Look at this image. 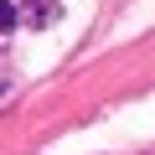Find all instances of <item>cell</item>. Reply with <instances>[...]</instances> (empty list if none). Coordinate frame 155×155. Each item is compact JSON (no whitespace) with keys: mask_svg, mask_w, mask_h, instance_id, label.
<instances>
[{"mask_svg":"<svg viewBox=\"0 0 155 155\" xmlns=\"http://www.w3.org/2000/svg\"><path fill=\"white\" fill-rule=\"evenodd\" d=\"M21 21L26 26H52L57 21V0H21Z\"/></svg>","mask_w":155,"mask_h":155,"instance_id":"6da1fadb","label":"cell"},{"mask_svg":"<svg viewBox=\"0 0 155 155\" xmlns=\"http://www.w3.org/2000/svg\"><path fill=\"white\" fill-rule=\"evenodd\" d=\"M21 21V5H16V0H0V31H11Z\"/></svg>","mask_w":155,"mask_h":155,"instance_id":"7a4b0ae2","label":"cell"}]
</instances>
